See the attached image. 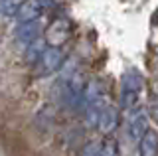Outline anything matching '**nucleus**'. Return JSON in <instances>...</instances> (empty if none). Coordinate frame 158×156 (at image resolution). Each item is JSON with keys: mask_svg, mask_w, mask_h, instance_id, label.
I'll use <instances>...</instances> for the list:
<instances>
[{"mask_svg": "<svg viewBox=\"0 0 158 156\" xmlns=\"http://www.w3.org/2000/svg\"><path fill=\"white\" fill-rule=\"evenodd\" d=\"M144 87V77L136 67H131L123 73L121 79V109L131 111L138 105V97Z\"/></svg>", "mask_w": 158, "mask_h": 156, "instance_id": "nucleus-1", "label": "nucleus"}, {"mask_svg": "<svg viewBox=\"0 0 158 156\" xmlns=\"http://www.w3.org/2000/svg\"><path fill=\"white\" fill-rule=\"evenodd\" d=\"M73 34V24L67 18H56L49 26L46 28L44 42L48 47H61Z\"/></svg>", "mask_w": 158, "mask_h": 156, "instance_id": "nucleus-2", "label": "nucleus"}, {"mask_svg": "<svg viewBox=\"0 0 158 156\" xmlns=\"http://www.w3.org/2000/svg\"><path fill=\"white\" fill-rule=\"evenodd\" d=\"M63 60H65V55H63L61 47H46L44 53L38 57V61L34 63V65H36V75L46 77V75L56 73L59 67H61Z\"/></svg>", "mask_w": 158, "mask_h": 156, "instance_id": "nucleus-3", "label": "nucleus"}, {"mask_svg": "<svg viewBox=\"0 0 158 156\" xmlns=\"http://www.w3.org/2000/svg\"><path fill=\"white\" fill-rule=\"evenodd\" d=\"M127 126H128V136H131L132 140H140L142 134L148 130V115L144 113V109L142 107H135V109H131V113H128V121H127Z\"/></svg>", "mask_w": 158, "mask_h": 156, "instance_id": "nucleus-4", "label": "nucleus"}, {"mask_svg": "<svg viewBox=\"0 0 158 156\" xmlns=\"http://www.w3.org/2000/svg\"><path fill=\"white\" fill-rule=\"evenodd\" d=\"M79 156H117V144L111 138L93 140L83 146Z\"/></svg>", "mask_w": 158, "mask_h": 156, "instance_id": "nucleus-5", "label": "nucleus"}, {"mask_svg": "<svg viewBox=\"0 0 158 156\" xmlns=\"http://www.w3.org/2000/svg\"><path fill=\"white\" fill-rule=\"evenodd\" d=\"M118 125V111L113 107L111 103H105V107L101 109V115H99V121H97V129L101 130L103 134H109L117 129Z\"/></svg>", "mask_w": 158, "mask_h": 156, "instance_id": "nucleus-6", "label": "nucleus"}, {"mask_svg": "<svg viewBox=\"0 0 158 156\" xmlns=\"http://www.w3.org/2000/svg\"><path fill=\"white\" fill-rule=\"evenodd\" d=\"M40 14H42V4L38 0H24L16 12V18L20 24H28V22H36Z\"/></svg>", "mask_w": 158, "mask_h": 156, "instance_id": "nucleus-7", "label": "nucleus"}, {"mask_svg": "<svg viewBox=\"0 0 158 156\" xmlns=\"http://www.w3.org/2000/svg\"><path fill=\"white\" fill-rule=\"evenodd\" d=\"M138 152L140 156H158V130L148 129L142 138L138 140Z\"/></svg>", "mask_w": 158, "mask_h": 156, "instance_id": "nucleus-8", "label": "nucleus"}, {"mask_svg": "<svg viewBox=\"0 0 158 156\" xmlns=\"http://www.w3.org/2000/svg\"><path fill=\"white\" fill-rule=\"evenodd\" d=\"M40 36V24L38 22H28V24H20L16 28V40L30 46L32 42H36Z\"/></svg>", "mask_w": 158, "mask_h": 156, "instance_id": "nucleus-9", "label": "nucleus"}, {"mask_svg": "<svg viewBox=\"0 0 158 156\" xmlns=\"http://www.w3.org/2000/svg\"><path fill=\"white\" fill-rule=\"evenodd\" d=\"M24 0H2L0 2V8H2V12L6 14V16H16L20 4H22Z\"/></svg>", "mask_w": 158, "mask_h": 156, "instance_id": "nucleus-10", "label": "nucleus"}, {"mask_svg": "<svg viewBox=\"0 0 158 156\" xmlns=\"http://www.w3.org/2000/svg\"><path fill=\"white\" fill-rule=\"evenodd\" d=\"M150 113H152V117H154L156 123H158V97H154V99H152V103H150Z\"/></svg>", "mask_w": 158, "mask_h": 156, "instance_id": "nucleus-11", "label": "nucleus"}]
</instances>
